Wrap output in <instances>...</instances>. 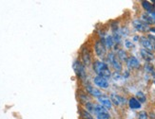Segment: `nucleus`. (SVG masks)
I'll return each mask as SVG.
<instances>
[{
	"label": "nucleus",
	"mask_w": 155,
	"mask_h": 119,
	"mask_svg": "<svg viewBox=\"0 0 155 119\" xmlns=\"http://www.w3.org/2000/svg\"><path fill=\"white\" fill-rule=\"evenodd\" d=\"M93 71L96 73V75L105 78H111V71L109 68V65L102 61H95L93 63Z\"/></svg>",
	"instance_id": "nucleus-1"
},
{
	"label": "nucleus",
	"mask_w": 155,
	"mask_h": 119,
	"mask_svg": "<svg viewBox=\"0 0 155 119\" xmlns=\"http://www.w3.org/2000/svg\"><path fill=\"white\" fill-rule=\"evenodd\" d=\"M153 46H154V50H155V43L153 44Z\"/></svg>",
	"instance_id": "nucleus-32"
},
{
	"label": "nucleus",
	"mask_w": 155,
	"mask_h": 119,
	"mask_svg": "<svg viewBox=\"0 0 155 119\" xmlns=\"http://www.w3.org/2000/svg\"><path fill=\"white\" fill-rule=\"evenodd\" d=\"M137 119H149V112L146 111H140L137 114Z\"/></svg>",
	"instance_id": "nucleus-22"
},
{
	"label": "nucleus",
	"mask_w": 155,
	"mask_h": 119,
	"mask_svg": "<svg viewBox=\"0 0 155 119\" xmlns=\"http://www.w3.org/2000/svg\"><path fill=\"white\" fill-rule=\"evenodd\" d=\"M133 41H134V42H138V41H140V37L137 36V35H135V36L133 37Z\"/></svg>",
	"instance_id": "nucleus-30"
},
{
	"label": "nucleus",
	"mask_w": 155,
	"mask_h": 119,
	"mask_svg": "<svg viewBox=\"0 0 155 119\" xmlns=\"http://www.w3.org/2000/svg\"><path fill=\"white\" fill-rule=\"evenodd\" d=\"M153 82L155 83V77H154V79H153Z\"/></svg>",
	"instance_id": "nucleus-33"
},
{
	"label": "nucleus",
	"mask_w": 155,
	"mask_h": 119,
	"mask_svg": "<svg viewBox=\"0 0 155 119\" xmlns=\"http://www.w3.org/2000/svg\"><path fill=\"white\" fill-rule=\"evenodd\" d=\"M124 44H125V47L127 49H132L134 48V43L131 41V40H129V39H126L125 40V42H124Z\"/></svg>",
	"instance_id": "nucleus-24"
},
{
	"label": "nucleus",
	"mask_w": 155,
	"mask_h": 119,
	"mask_svg": "<svg viewBox=\"0 0 155 119\" xmlns=\"http://www.w3.org/2000/svg\"><path fill=\"white\" fill-rule=\"evenodd\" d=\"M135 97H136V99L141 104L146 103V101H147V96L145 95V93L142 92V91H138L136 93V95H135Z\"/></svg>",
	"instance_id": "nucleus-19"
},
{
	"label": "nucleus",
	"mask_w": 155,
	"mask_h": 119,
	"mask_svg": "<svg viewBox=\"0 0 155 119\" xmlns=\"http://www.w3.org/2000/svg\"><path fill=\"white\" fill-rule=\"evenodd\" d=\"M93 82L97 86V87H99L101 89H107L110 86V83H109V81H107V78L99 77V76H95L93 78Z\"/></svg>",
	"instance_id": "nucleus-6"
},
{
	"label": "nucleus",
	"mask_w": 155,
	"mask_h": 119,
	"mask_svg": "<svg viewBox=\"0 0 155 119\" xmlns=\"http://www.w3.org/2000/svg\"><path fill=\"white\" fill-rule=\"evenodd\" d=\"M82 63L85 65H90L91 63V56L90 54V51L87 48L82 49Z\"/></svg>",
	"instance_id": "nucleus-13"
},
{
	"label": "nucleus",
	"mask_w": 155,
	"mask_h": 119,
	"mask_svg": "<svg viewBox=\"0 0 155 119\" xmlns=\"http://www.w3.org/2000/svg\"><path fill=\"white\" fill-rule=\"evenodd\" d=\"M126 63L130 69H139L141 67V63L139 62V60L135 56H130Z\"/></svg>",
	"instance_id": "nucleus-7"
},
{
	"label": "nucleus",
	"mask_w": 155,
	"mask_h": 119,
	"mask_svg": "<svg viewBox=\"0 0 155 119\" xmlns=\"http://www.w3.org/2000/svg\"><path fill=\"white\" fill-rule=\"evenodd\" d=\"M107 110L104 108L102 105H94V112L97 114H101V112H107Z\"/></svg>",
	"instance_id": "nucleus-21"
},
{
	"label": "nucleus",
	"mask_w": 155,
	"mask_h": 119,
	"mask_svg": "<svg viewBox=\"0 0 155 119\" xmlns=\"http://www.w3.org/2000/svg\"><path fill=\"white\" fill-rule=\"evenodd\" d=\"M129 107L131 109V110H139V109H141V107H142V104H141L137 99H136V97L135 96H131L130 99H129Z\"/></svg>",
	"instance_id": "nucleus-14"
},
{
	"label": "nucleus",
	"mask_w": 155,
	"mask_h": 119,
	"mask_svg": "<svg viewBox=\"0 0 155 119\" xmlns=\"http://www.w3.org/2000/svg\"><path fill=\"white\" fill-rule=\"evenodd\" d=\"M79 98H80V102H81V103H83L84 105L87 104V102H91L89 96L86 95V94H82V95H81V96H79Z\"/></svg>",
	"instance_id": "nucleus-25"
},
{
	"label": "nucleus",
	"mask_w": 155,
	"mask_h": 119,
	"mask_svg": "<svg viewBox=\"0 0 155 119\" xmlns=\"http://www.w3.org/2000/svg\"><path fill=\"white\" fill-rule=\"evenodd\" d=\"M98 101L107 110H110L111 107H112V103H111L110 98L109 96H107L106 95H102L101 96H99L98 97Z\"/></svg>",
	"instance_id": "nucleus-9"
},
{
	"label": "nucleus",
	"mask_w": 155,
	"mask_h": 119,
	"mask_svg": "<svg viewBox=\"0 0 155 119\" xmlns=\"http://www.w3.org/2000/svg\"><path fill=\"white\" fill-rule=\"evenodd\" d=\"M107 63L111 64V66L114 68V70H115V71L121 72L123 70V64L118 60L115 53H113V52L107 53Z\"/></svg>",
	"instance_id": "nucleus-2"
},
{
	"label": "nucleus",
	"mask_w": 155,
	"mask_h": 119,
	"mask_svg": "<svg viewBox=\"0 0 155 119\" xmlns=\"http://www.w3.org/2000/svg\"><path fill=\"white\" fill-rule=\"evenodd\" d=\"M144 68L145 70L147 72V73H150L151 75L155 76V70H154V67H153V65L150 63H147L144 66Z\"/></svg>",
	"instance_id": "nucleus-20"
},
{
	"label": "nucleus",
	"mask_w": 155,
	"mask_h": 119,
	"mask_svg": "<svg viewBox=\"0 0 155 119\" xmlns=\"http://www.w3.org/2000/svg\"><path fill=\"white\" fill-rule=\"evenodd\" d=\"M150 32L155 33V28H150Z\"/></svg>",
	"instance_id": "nucleus-31"
},
{
	"label": "nucleus",
	"mask_w": 155,
	"mask_h": 119,
	"mask_svg": "<svg viewBox=\"0 0 155 119\" xmlns=\"http://www.w3.org/2000/svg\"><path fill=\"white\" fill-rule=\"evenodd\" d=\"M141 5H142L143 9L147 13H150V12H152L154 11V6L150 1H142V2H141Z\"/></svg>",
	"instance_id": "nucleus-16"
},
{
	"label": "nucleus",
	"mask_w": 155,
	"mask_h": 119,
	"mask_svg": "<svg viewBox=\"0 0 155 119\" xmlns=\"http://www.w3.org/2000/svg\"><path fill=\"white\" fill-rule=\"evenodd\" d=\"M141 21L144 22V23L147 24V25H149V26L154 24V23H153V20L151 19V17H150V13H147V12L142 13V15H141Z\"/></svg>",
	"instance_id": "nucleus-17"
},
{
	"label": "nucleus",
	"mask_w": 155,
	"mask_h": 119,
	"mask_svg": "<svg viewBox=\"0 0 155 119\" xmlns=\"http://www.w3.org/2000/svg\"><path fill=\"white\" fill-rule=\"evenodd\" d=\"M116 56H117V58H118V60L121 62V63H126L127 61V59H129V55H127V51L126 50H124V49H119V50H117V54H116Z\"/></svg>",
	"instance_id": "nucleus-15"
},
{
	"label": "nucleus",
	"mask_w": 155,
	"mask_h": 119,
	"mask_svg": "<svg viewBox=\"0 0 155 119\" xmlns=\"http://www.w3.org/2000/svg\"><path fill=\"white\" fill-rule=\"evenodd\" d=\"M111 77L114 81H119V79L123 78V76L121 74V72H117V71H114L111 74Z\"/></svg>",
	"instance_id": "nucleus-27"
},
{
	"label": "nucleus",
	"mask_w": 155,
	"mask_h": 119,
	"mask_svg": "<svg viewBox=\"0 0 155 119\" xmlns=\"http://www.w3.org/2000/svg\"><path fill=\"white\" fill-rule=\"evenodd\" d=\"M86 90H87V93L89 94L90 96H92L94 97H99L101 96L103 94H102V92H101L97 87H94V86L91 85V84H87L86 86Z\"/></svg>",
	"instance_id": "nucleus-10"
},
{
	"label": "nucleus",
	"mask_w": 155,
	"mask_h": 119,
	"mask_svg": "<svg viewBox=\"0 0 155 119\" xmlns=\"http://www.w3.org/2000/svg\"><path fill=\"white\" fill-rule=\"evenodd\" d=\"M140 44L141 45L143 46V48L149 50V51H153L154 50V46H153V43L150 41V40L147 38V37H145V36H142L140 37Z\"/></svg>",
	"instance_id": "nucleus-8"
},
{
	"label": "nucleus",
	"mask_w": 155,
	"mask_h": 119,
	"mask_svg": "<svg viewBox=\"0 0 155 119\" xmlns=\"http://www.w3.org/2000/svg\"><path fill=\"white\" fill-rule=\"evenodd\" d=\"M110 98L111 100V103L113 105H115V106H120V105L126 103V99L123 96L115 94V93H112V94L110 95Z\"/></svg>",
	"instance_id": "nucleus-11"
},
{
	"label": "nucleus",
	"mask_w": 155,
	"mask_h": 119,
	"mask_svg": "<svg viewBox=\"0 0 155 119\" xmlns=\"http://www.w3.org/2000/svg\"><path fill=\"white\" fill-rule=\"evenodd\" d=\"M132 26L133 28L135 29L137 31H140V32H150V26L145 24L144 22H142L141 20H134L132 22Z\"/></svg>",
	"instance_id": "nucleus-5"
},
{
	"label": "nucleus",
	"mask_w": 155,
	"mask_h": 119,
	"mask_svg": "<svg viewBox=\"0 0 155 119\" xmlns=\"http://www.w3.org/2000/svg\"><path fill=\"white\" fill-rule=\"evenodd\" d=\"M149 118L150 119H155V112L154 111H150L149 114Z\"/></svg>",
	"instance_id": "nucleus-29"
},
{
	"label": "nucleus",
	"mask_w": 155,
	"mask_h": 119,
	"mask_svg": "<svg viewBox=\"0 0 155 119\" xmlns=\"http://www.w3.org/2000/svg\"><path fill=\"white\" fill-rule=\"evenodd\" d=\"M94 51H95V54L97 55V57H99L100 59H103L105 57H107V47L105 45V43L100 41H97L94 44Z\"/></svg>",
	"instance_id": "nucleus-4"
},
{
	"label": "nucleus",
	"mask_w": 155,
	"mask_h": 119,
	"mask_svg": "<svg viewBox=\"0 0 155 119\" xmlns=\"http://www.w3.org/2000/svg\"><path fill=\"white\" fill-rule=\"evenodd\" d=\"M85 107H86L87 111H89L90 114L91 111H94V105L91 102H87V104H85Z\"/></svg>",
	"instance_id": "nucleus-28"
},
{
	"label": "nucleus",
	"mask_w": 155,
	"mask_h": 119,
	"mask_svg": "<svg viewBox=\"0 0 155 119\" xmlns=\"http://www.w3.org/2000/svg\"><path fill=\"white\" fill-rule=\"evenodd\" d=\"M81 118L82 119H94L90 112L87 111H85V110L81 111Z\"/></svg>",
	"instance_id": "nucleus-23"
},
{
	"label": "nucleus",
	"mask_w": 155,
	"mask_h": 119,
	"mask_svg": "<svg viewBox=\"0 0 155 119\" xmlns=\"http://www.w3.org/2000/svg\"><path fill=\"white\" fill-rule=\"evenodd\" d=\"M140 54L141 56H142V58L145 60V61L147 63H151L153 60H154V54L151 52V51H149V50H147L145 48H141L140 49Z\"/></svg>",
	"instance_id": "nucleus-12"
},
{
	"label": "nucleus",
	"mask_w": 155,
	"mask_h": 119,
	"mask_svg": "<svg viewBox=\"0 0 155 119\" xmlns=\"http://www.w3.org/2000/svg\"><path fill=\"white\" fill-rule=\"evenodd\" d=\"M105 44H106V47L107 49H110L112 47H114V45H115V43L113 41V38L112 36L109 35L105 38Z\"/></svg>",
	"instance_id": "nucleus-18"
},
{
	"label": "nucleus",
	"mask_w": 155,
	"mask_h": 119,
	"mask_svg": "<svg viewBox=\"0 0 155 119\" xmlns=\"http://www.w3.org/2000/svg\"><path fill=\"white\" fill-rule=\"evenodd\" d=\"M96 118L97 119H110V115L109 112H101V114H96Z\"/></svg>",
	"instance_id": "nucleus-26"
},
{
	"label": "nucleus",
	"mask_w": 155,
	"mask_h": 119,
	"mask_svg": "<svg viewBox=\"0 0 155 119\" xmlns=\"http://www.w3.org/2000/svg\"><path fill=\"white\" fill-rule=\"evenodd\" d=\"M72 68L74 70L75 75L80 78V79H86V70H85V66L83 64V63H81L79 60H76V61L73 63L72 64Z\"/></svg>",
	"instance_id": "nucleus-3"
}]
</instances>
